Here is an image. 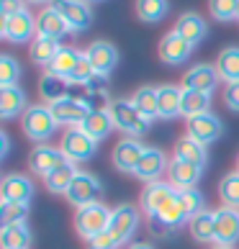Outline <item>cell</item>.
Listing matches in <instances>:
<instances>
[{
	"label": "cell",
	"mask_w": 239,
	"mask_h": 249,
	"mask_svg": "<svg viewBox=\"0 0 239 249\" xmlns=\"http://www.w3.org/2000/svg\"><path fill=\"white\" fill-rule=\"evenodd\" d=\"M188 136L201 142L203 146H208L224 136V124L216 113H203V116L188 118Z\"/></svg>",
	"instance_id": "17"
},
{
	"label": "cell",
	"mask_w": 239,
	"mask_h": 249,
	"mask_svg": "<svg viewBox=\"0 0 239 249\" xmlns=\"http://www.w3.org/2000/svg\"><path fill=\"white\" fill-rule=\"evenodd\" d=\"M214 213H216L214 244H219V247H234L239 242V208L221 206V208H216Z\"/></svg>",
	"instance_id": "18"
},
{
	"label": "cell",
	"mask_w": 239,
	"mask_h": 249,
	"mask_svg": "<svg viewBox=\"0 0 239 249\" xmlns=\"http://www.w3.org/2000/svg\"><path fill=\"white\" fill-rule=\"evenodd\" d=\"M216 70L221 80L226 82H239V47H226L216 59Z\"/></svg>",
	"instance_id": "35"
},
{
	"label": "cell",
	"mask_w": 239,
	"mask_h": 249,
	"mask_svg": "<svg viewBox=\"0 0 239 249\" xmlns=\"http://www.w3.org/2000/svg\"><path fill=\"white\" fill-rule=\"evenodd\" d=\"M0 144H3L0 157H8V152H11V139H8V131H0Z\"/></svg>",
	"instance_id": "45"
},
{
	"label": "cell",
	"mask_w": 239,
	"mask_h": 249,
	"mask_svg": "<svg viewBox=\"0 0 239 249\" xmlns=\"http://www.w3.org/2000/svg\"><path fill=\"white\" fill-rule=\"evenodd\" d=\"M219 198L229 208H239V172H229L219 182Z\"/></svg>",
	"instance_id": "37"
},
{
	"label": "cell",
	"mask_w": 239,
	"mask_h": 249,
	"mask_svg": "<svg viewBox=\"0 0 239 249\" xmlns=\"http://www.w3.org/2000/svg\"><path fill=\"white\" fill-rule=\"evenodd\" d=\"M85 59L90 62V67H93L95 75L108 77L116 70V64H118V49L113 47L111 41H106V39H95L85 49Z\"/></svg>",
	"instance_id": "13"
},
{
	"label": "cell",
	"mask_w": 239,
	"mask_h": 249,
	"mask_svg": "<svg viewBox=\"0 0 239 249\" xmlns=\"http://www.w3.org/2000/svg\"><path fill=\"white\" fill-rule=\"evenodd\" d=\"M85 3H103V0H85Z\"/></svg>",
	"instance_id": "49"
},
{
	"label": "cell",
	"mask_w": 239,
	"mask_h": 249,
	"mask_svg": "<svg viewBox=\"0 0 239 249\" xmlns=\"http://www.w3.org/2000/svg\"><path fill=\"white\" fill-rule=\"evenodd\" d=\"M214 249H234V247H219V244H214Z\"/></svg>",
	"instance_id": "48"
},
{
	"label": "cell",
	"mask_w": 239,
	"mask_h": 249,
	"mask_svg": "<svg viewBox=\"0 0 239 249\" xmlns=\"http://www.w3.org/2000/svg\"><path fill=\"white\" fill-rule=\"evenodd\" d=\"M0 218H3V224H26L29 206H23V203H3L0 206Z\"/></svg>",
	"instance_id": "41"
},
{
	"label": "cell",
	"mask_w": 239,
	"mask_h": 249,
	"mask_svg": "<svg viewBox=\"0 0 239 249\" xmlns=\"http://www.w3.org/2000/svg\"><path fill=\"white\" fill-rule=\"evenodd\" d=\"M237 172H239V154H237Z\"/></svg>",
	"instance_id": "50"
},
{
	"label": "cell",
	"mask_w": 239,
	"mask_h": 249,
	"mask_svg": "<svg viewBox=\"0 0 239 249\" xmlns=\"http://www.w3.org/2000/svg\"><path fill=\"white\" fill-rule=\"evenodd\" d=\"M39 93H41L44 103L52 106V103H57V100H62V98L70 95V82L47 70V72L41 75V80H39Z\"/></svg>",
	"instance_id": "30"
},
{
	"label": "cell",
	"mask_w": 239,
	"mask_h": 249,
	"mask_svg": "<svg viewBox=\"0 0 239 249\" xmlns=\"http://www.w3.org/2000/svg\"><path fill=\"white\" fill-rule=\"evenodd\" d=\"M144 149H147V146L139 139H134V136H124V139L113 146V154H111L113 167L118 172H124V175H134L136 167H139V160H142Z\"/></svg>",
	"instance_id": "14"
},
{
	"label": "cell",
	"mask_w": 239,
	"mask_h": 249,
	"mask_svg": "<svg viewBox=\"0 0 239 249\" xmlns=\"http://www.w3.org/2000/svg\"><path fill=\"white\" fill-rule=\"evenodd\" d=\"M21 126H23V134L29 136L31 142L36 144H47L54 131H57V118H54L52 108L47 103H36V106H29L26 113L21 116Z\"/></svg>",
	"instance_id": "1"
},
{
	"label": "cell",
	"mask_w": 239,
	"mask_h": 249,
	"mask_svg": "<svg viewBox=\"0 0 239 249\" xmlns=\"http://www.w3.org/2000/svg\"><path fill=\"white\" fill-rule=\"evenodd\" d=\"M100 196H103V182H100L93 172H82V170H77L70 190L64 193V198H67L75 208L90 206V203H98Z\"/></svg>",
	"instance_id": "6"
},
{
	"label": "cell",
	"mask_w": 239,
	"mask_h": 249,
	"mask_svg": "<svg viewBox=\"0 0 239 249\" xmlns=\"http://www.w3.org/2000/svg\"><path fill=\"white\" fill-rule=\"evenodd\" d=\"M59 149L64 152V157H67L72 164H80V162H88V160H93V157H95L98 142L90 134L82 131L80 126H75V128H67V131L62 134Z\"/></svg>",
	"instance_id": "5"
},
{
	"label": "cell",
	"mask_w": 239,
	"mask_h": 249,
	"mask_svg": "<svg viewBox=\"0 0 239 249\" xmlns=\"http://www.w3.org/2000/svg\"><path fill=\"white\" fill-rule=\"evenodd\" d=\"M203 113H211V95L183 88V116L196 118V116H203Z\"/></svg>",
	"instance_id": "34"
},
{
	"label": "cell",
	"mask_w": 239,
	"mask_h": 249,
	"mask_svg": "<svg viewBox=\"0 0 239 249\" xmlns=\"http://www.w3.org/2000/svg\"><path fill=\"white\" fill-rule=\"evenodd\" d=\"M80 128L85 134L93 136L95 142H103V139H108V134L116 128V124H113L111 110H108V108H95V110H90V116L82 121Z\"/></svg>",
	"instance_id": "26"
},
{
	"label": "cell",
	"mask_w": 239,
	"mask_h": 249,
	"mask_svg": "<svg viewBox=\"0 0 239 249\" xmlns=\"http://www.w3.org/2000/svg\"><path fill=\"white\" fill-rule=\"evenodd\" d=\"M52 113L54 118H57V124L59 126H70V128H75V126H82V121L90 116V108L88 106V100L85 98H75V95H67V98H62L57 100V103H52Z\"/></svg>",
	"instance_id": "9"
},
{
	"label": "cell",
	"mask_w": 239,
	"mask_h": 249,
	"mask_svg": "<svg viewBox=\"0 0 239 249\" xmlns=\"http://www.w3.org/2000/svg\"><path fill=\"white\" fill-rule=\"evenodd\" d=\"M136 16L144 23H160L165 16L170 13V3L167 0H136Z\"/></svg>",
	"instance_id": "36"
},
{
	"label": "cell",
	"mask_w": 239,
	"mask_h": 249,
	"mask_svg": "<svg viewBox=\"0 0 239 249\" xmlns=\"http://www.w3.org/2000/svg\"><path fill=\"white\" fill-rule=\"evenodd\" d=\"M167 167H170V157L165 154L157 146H147L142 160H139V167H136L134 178H139L142 182H157L162 180V175H167Z\"/></svg>",
	"instance_id": "15"
},
{
	"label": "cell",
	"mask_w": 239,
	"mask_h": 249,
	"mask_svg": "<svg viewBox=\"0 0 239 249\" xmlns=\"http://www.w3.org/2000/svg\"><path fill=\"white\" fill-rule=\"evenodd\" d=\"M26 93L21 85H11V88H0V116L5 118V121H11L16 118L18 113H26Z\"/></svg>",
	"instance_id": "27"
},
{
	"label": "cell",
	"mask_w": 239,
	"mask_h": 249,
	"mask_svg": "<svg viewBox=\"0 0 239 249\" xmlns=\"http://www.w3.org/2000/svg\"><path fill=\"white\" fill-rule=\"evenodd\" d=\"M0 36L8 44H31L36 39V16H31L29 11L16 13V16H3Z\"/></svg>",
	"instance_id": "7"
},
{
	"label": "cell",
	"mask_w": 239,
	"mask_h": 249,
	"mask_svg": "<svg viewBox=\"0 0 239 249\" xmlns=\"http://www.w3.org/2000/svg\"><path fill=\"white\" fill-rule=\"evenodd\" d=\"M34 193H36V185L29 175L11 172L0 180V200L3 203H23V206H29Z\"/></svg>",
	"instance_id": "10"
},
{
	"label": "cell",
	"mask_w": 239,
	"mask_h": 249,
	"mask_svg": "<svg viewBox=\"0 0 239 249\" xmlns=\"http://www.w3.org/2000/svg\"><path fill=\"white\" fill-rule=\"evenodd\" d=\"M67 162L70 160L64 157V152L59 146H52V144H36L29 154V170L34 175H39V178H47L49 172H54Z\"/></svg>",
	"instance_id": "11"
},
{
	"label": "cell",
	"mask_w": 239,
	"mask_h": 249,
	"mask_svg": "<svg viewBox=\"0 0 239 249\" xmlns=\"http://www.w3.org/2000/svg\"><path fill=\"white\" fill-rule=\"evenodd\" d=\"M160 95V118H178L183 116V88L178 85H160L157 88Z\"/></svg>",
	"instance_id": "29"
},
{
	"label": "cell",
	"mask_w": 239,
	"mask_h": 249,
	"mask_svg": "<svg viewBox=\"0 0 239 249\" xmlns=\"http://www.w3.org/2000/svg\"><path fill=\"white\" fill-rule=\"evenodd\" d=\"M188 229H190V236L201 244H208L214 242V234H216V213L214 211H201L198 216H193L188 221Z\"/></svg>",
	"instance_id": "32"
},
{
	"label": "cell",
	"mask_w": 239,
	"mask_h": 249,
	"mask_svg": "<svg viewBox=\"0 0 239 249\" xmlns=\"http://www.w3.org/2000/svg\"><path fill=\"white\" fill-rule=\"evenodd\" d=\"M26 3H31V5H47V8H49L54 0H26Z\"/></svg>",
	"instance_id": "47"
},
{
	"label": "cell",
	"mask_w": 239,
	"mask_h": 249,
	"mask_svg": "<svg viewBox=\"0 0 239 249\" xmlns=\"http://www.w3.org/2000/svg\"><path fill=\"white\" fill-rule=\"evenodd\" d=\"M172 31H175L178 36H183V39L190 44V47H198V44L208 36V26H206V21H203L198 13L188 11V13H183L178 21H175Z\"/></svg>",
	"instance_id": "21"
},
{
	"label": "cell",
	"mask_w": 239,
	"mask_h": 249,
	"mask_svg": "<svg viewBox=\"0 0 239 249\" xmlns=\"http://www.w3.org/2000/svg\"><path fill=\"white\" fill-rule=\"evenodd\" d=\"M160 59L165 64H170V67H178V64H185L188 57L193 54V47L183 39V36H178L175 31H167L162 36V41H160Z\"/></svg>",
	"instance_id": "19"
},
{
	"label": "cell",
	"mask_w": 239,
	"mask_h": 249,
	"mask_svg": "<svg viewBox=\"0 0 239 249\" xmlns=\"http://www.w3.org/2000/svg\"><path fill=\"white\" fill-rule=\"evenodd\" d=\"M139 224H142V211L131 206V203H121V206H116L111 211V224H108L106 231L116 239L118 247H124L136 234Z\"/></svg>",
	"instance_id": "4"
},
{
	"label": "cell",
	"mask_w": 239,
	"mask_h": 249,
	"mask_svg": "<svg viewBox=\"0 0 239 249\" xmlns=\"http://www.w3.org/2000/svg\"><path fill=\"white\" fill-rule=\"evenodd\" d=\"M172 157L183 162H190V164H198V167H206L208 164V149L201 142L190 139V136H180L175 142V149H172Z\"/></svg>",
	"instance_id": "25"
},
{
	"label": "cell",
	"mask_w": 239,
	"mask_h": 249,
	"mask_svg": "<svg viewBox=\"0 0 239 249\" xmlns=\"http://www.w3.org/2000/svg\"><path fill=\"white\" fill-rule=\"evenodd\" d=\"M26 11V0H0V13L3 16H16Z\"/></svg>",
	"instance_id": "44"
},
{
	"label": "cell",
	"mask_w": 239,
	"mask_h": 249,
	"mask_svg": "<svg viewBox=\"0 0 239 249\" xmlns=\"http://www.w3.org/2000/svg\"><path fill=\"white\" fill-rule=\"evenodd\" d=\"M88 249H118V242L108 234V231H103L100 236H95V239H90L88 242Z\"/></svg>",
	"instance_id": "43"
},
{
	"label": "cell",
	"mask_w": 239,
	"mask_h": 249,
	"mask_svg": "<svg viewBox=\"0 0 239 249\" xmlns=\"http://www.w3.org/2000/svg\"><path fill=\"white\" fill-rule=\"evenodd\" d=\"M208 11L219 23H229L239 18V0H208Z\"/></svg>",
	"instance_id": "40"
},
{
	"label": "cell",
	"mask_w": 239,
	"mask_h": 249,
	"mask_svg": "<svg viewBox=\"0 0 239 249\" xmlns=\"http://www.w3.org/2000/svg\"><path fill=\"white\" fill-rule=\"evenodd\" d=\"M67 34H72L64 23V18L54 11V8H44V11L36 16V36H49V39H64Z\"/></svg>",
	"instance_id": "24"
},
{
	"label": "cell",
	"mask_w": 239,
	"mask_h": 249,
	"mask_svg": "<svg viewBox=\"0 0 239 249\" xmlns=\"http://www.w3.org/2000/svg\"><path fill=\"white\" fill-rule=\"evenodd\" d=\"M23 70H21V62L13 59L11 54H3L0 57V88H11V85H18Z\"/></svg>",
	"instance_id": "39"
},
{
	"label": "cell",
	"mask_w": 239,
	"mask_h": 249,
	"mask_svg": "<svg viewBox=\"0 0 239 249\" xmlns=\"http://www.w3.org/2000/svg\"><path fill=\"white\" fill-rule=\"evenodd\" d=\"M52 8L57 11L72 34H85L93 26V11L85 0H54Z\"/></svg>",
	"instance_id": "8"
},
{
	"label": "cell",
	"mask_w": 239,
	"mask_h": 249,
	"mask_svg": "<svg viewBox=\"0 0 239 249\" xmlns=\"http://www.w3.org/2000/svg\"><path fill=\"white\" fill-rule=\"evenodd\" d=\"M203 170L206 167H198V164H190V162H183V160H170V167H167V182L175 185L178 190H188V188H196L201 178H203Z\"/></svg>",
	"instance_id": "20"
},
{
	"label": "cell",
	"mask_w": 239,
	"mask_h": 249,
	"mask_svg": "<svg viewBox=\"0 0 239 249\" xmlns=\"http://www.w3.org/2000/svg\"><path fill=\"white\" fill-rule=\"evenodd\" d=\"M77 175V167L72 162L62 164V167H57L54 172H49L47 178H44V188H47L49 193H54V196H64V193L70 190L72 180H75Z\"/></svg>",
	"instance_id": "33"
},
{
	"label": "cell",
	"mask_w": 239,
	"mask_h": 249,
	"mask_svg": "<svg viewBox=\"0 0 239 249\" xmlns=\"http://www.w3.org/2000/svg\"><path fill=\"white\" fill-rule=\"evenodd\" d=\"M108 110H111V118H113L118 131H124L126 136H134V139H139L142 134H147V128L152 124L136 110L131 98H113L108 103Z\"/></svg>",
	"instance_id": "3"
},
{
	"label": "cell",
	"mask_w": 239,
	"mask_h": 249,
	"mask_svg": "<svg viewBox=\"0 0 239 249\" xmlns=\"http://www.w3.org/2000/svg\"><path fill=\"white\" fill-rule=\"evenodd\" d=\"M34 234L29 224H3L0 229V247L3 249H29Z\"/></svg>",
	"instance_id": "28"
},
{
	"label": "cell",
	"mask_w": 239,
	"mask_h": 249,
	"mask_svg": "<svg viewBox=\"0 0 239 249\" xmlns=\"http://www.w3.org/2000/svg\"><path fill=\"white\" fill-rule=\"evenodd\" d=\"M82 62H85V52H80V49H75V47H64V49L59 52V57L54 59V64L49 67V72L64 77L70 85H75V77H77V70H80Z\"/></svg>",
	"instance_id": "23"
},
{
	"label": "cell",
	"mask_w": 239,
	"mask_h": 249,
	"mask_svg": "<svg viewBox=\"0 0 239 249\" xmlns=\"http://www.w3.org/2000/svg\"><path fill=\"white\" fill-rule=\"evenodd\" d=\"M126 249H154V247L147 244V242H134V244H129Z\"/></svg>",
	"instance_id": "46"
},
{
	"label": "cell",
	"mask_w": 239,
	"mask_h": 249,
	"mask_svg": "<svg viewBox=\"0 0 239 249\" xmlns=\"http://www.w3.org/2000/svg\"><path fill=\"white\" fill-rule=\"evenodd\" d=\"M111 211L106 203H90V206H82L75 211V231L80 239H85V242H90V239L100 236L108 229V224H111Z\"/></svg>",
	"instance_id": "2"
},
{
	"label": "cell",
	"mask_w": 239,
	"mask_h": 249,
	"mask_svg": "<svg viewBox=\"0 0 239 249\" xmlns=\"http://www.w3.org/2000/svg\"><path fill=\"white\" fill-rule=\"evenodd\" d=\"M131 103L136 106V110H139L147 121L160 118V95H157V88H154V85L139 88V90L131 95Z\"/></svg>",
	"instance_id": "31"
},
{
	"label": "cell",
	"mask_w": 239,
	"mask_h": 249,
	"mask_svg": "<svg viewBox=\"0 0 239 249\" xmlns=\"http://www.w3.org/2000/svg\"><path fill=\"white\" fill-rule=\"evenodd\" d=\"M175 198H178V188L170 185L167 180L149 182V185L144 188V193H142V211H144V216L147 218L157 216L160 211L167 206L170 200H175Z\"/></svg>",
	"instance_id": "16"
},
{
	"label": "cell",
	"mask_w": 239,
	"mask_h": 249,
	"mask_svg": "<svg viewBox=\"0 0 239 249\" xmlns=\"http://www.w3.org/2000/svg\"><path fill=\"white\" fill-rule=\"evenodd\" d=\"M178 200H180L183 211H185V213H188V218L198 216L201 211H206V198H203V193H201L198 188L178 190Z\"/></svg>",
	"instance_id": "38"
},
{
	"label": "cell",
	"mask_w": 239,
	"mask_h": 249,
	"mask_svg": "<svg viewBox=\"0 0 239 249\" xmlns=\"http://www.w3.org/2000/svg\"><path fill=\"white\" fill-rule=\"evenodd\" d=\"M224 106L229 110L239 113V82H229L226 90H224Z\"/></svg>",
	"instance_id": "42"
},
{
	"label": "cell",
	"mask_w": 239,
	"mask_h": 249,
	"mask_svg": "<svg viewBox=\"0 0 239 249\" xmlns=\"http://www.w3.org/2000/svg\"><path fill=\"white\" fill-rule=\"evenodd\" d=\"M62 41L59 39H49V36H36V39L29 44V57L31 62L36 64V67H44V70H49L54 59L59 57V52H62Z\"/></svg>",
	"instance_id": "22"
},
{
	"label": "cell",
	"mask_w": 239,
	"mask_h": 249,
	"mask_svg": "<svg viewBox=\"0 0 239 249\" xmlns=\"http://www.w3.org/2000/svg\"><path fill=\"white\" fill-rule=\"evenodd\" d=\"M221 82V75H219L216 64H208V62H201V64H193V67L183 75V85L185 90H198V93H206L211 95L214 90L219 88Z\"/></svg>",
	"instance_id": "12"
}]
</instances>
